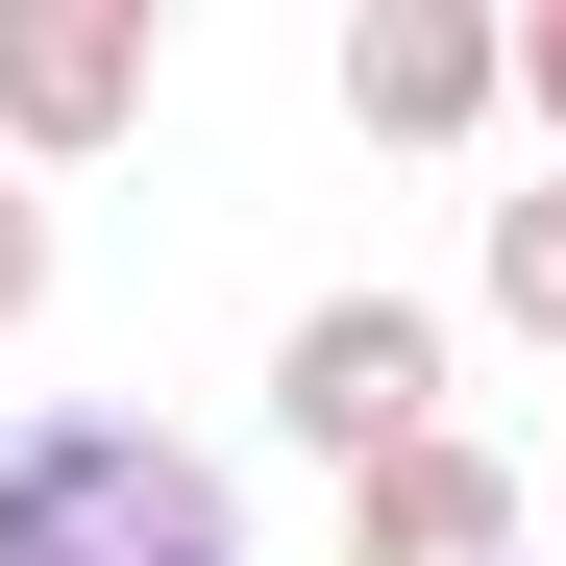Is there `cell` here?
Listing matches in <instances>:
<instances>
[{
  "mask_svg": "<svg viewBox=\"0 0 566 566\" xmlns=\"http://www.w3.org/2000/svg\"><path fill=\"white\" fill-rule=\"evenodd\" d=\"M271 443H296V468L443 443V296H296V321H271Z\"/></svg>",
  "mask_w": 566,
  "mask_h": 566,
  "instance_id": "7a4b0ae2",
  "label": "cell"
},
{
  "mask_svg": "<svg viewBox=\"0 0 566 566\" xmlns=\"http://www.w3.org/2000/svg\"><path fill=\"white\" fill-rule=\"evenodd\" d=\"M517 542H542V493H517L468 419L395 443V468H345V566H517Z\"/></svg>",
  "mask_w": 566,
  "mask_h": 566,
  "instance_id": "5b68a950",
  "label": "cell"
},
{
  "mask_svg": "<svg viewBox=\"0 0 566 566\" xmlns=\"http://www.w3.org/2000/svg\"><path fill=\"white\" fill-rule=\"evenodd\" d=\"M493 99H517V25H493V0H369V25H345V124L369 148H468Z\"/></svg>",
  "mask_w": 566,
  "mask_h": 566,
  "instance_id": "277c9868",
  "label": "cell"
},
{
  "mask_svg": "<svg viewBox=\"0 0 566 566\" xmlns=\"http://www.w3.org/2000/svg\"><path fill=\"white\" fill-rule=\"evenodd\" d=\"M468 296H493L517 345H566V172H542V198H493V222H468Z\"/></svg>",
  "mask_w": 566,
  "mask_h": 566,
  "instance_id": "8992f818",
  "label": "cell"
},
{
  "mask_svg": "<svg viewBox=\"0 0 566 566\" xmlns=\"http://www.w3.org/2000/svg\"><path fill=\"white\" fill-rule=\"evenodd\" d=\"M542 542H566V468H542Z\"/></svg>",
  "mask_w": 566,
  "mask_h": 566,
  "instance_id": "9c48e42d",
  "label": "cell"
},
{
  "mask_svg": "<svg viewBox=\"0 0 566 566\" xmlns=\"http://www.w3.org/2000/svg\"><path fill=\"white\" fill-rule=\"evenodd\" d=\"M148 74H172L148 0H0V172L50 198L74 148H124V124H148Z\"/></svg>",
  "mask_w": 566,
  "mask_h": 566,
  "instance_id": "3957f363",
  "label": "cell"
},
{
  "mask_svg": "<svg viewBox=\"0 0 566 566\" xmlns=\"http://www.w3.org/2000/svg\"><path fill=\"white\" fill-rule=\"evenodd\" d=\"M25 321H50V198L0 172V345H25Z\"/></svg>",
  "mask_w": 566,
  "mask_h": 566,
  "instance_id": "52a82bcc",
  "label": "cell"
},
{
  "mask_svg": "<svg viewBox=\"0 0 566 566\" xmlns=\"http://www.w3.org/2000/svg\"><path fill=\"white\" fill-rule=\"evenodd\" d=\"M517 99H542V124H566V0H542V25H517Z\"/></svg>",
  "mask_w": 566,
  "mask_h": 566,
  "instance_id": "ba28073f",
  "label": "cell"
},
{
  "mask_svg": "<svg viewBox=\"0 0 566 566\" xmlns=\"http://www.w3.org/2000/svg\"><path fill=\"white\" fill-rule=\"evenodd\" d=\"M0 566H247V493H222V443H172V419H0Z\"/></svg>",
  "mask_w": 566,
  "mask_h": 566,
  "instance_id": "6da1fadb",
  "label": "cell"
}]
</instances>
